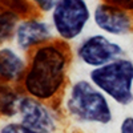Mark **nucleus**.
<instances>
[{
	"mask_svg": "<svg viewBox=\"0 0 133 133\" xmlns=\"http://www.w3.org/2000/svg\"><path fill=\"white\" fill-rule=\"evenodd\" d=\"M68 64V47L64 40L36 47L21 80L25 93L43 101L53 98L64 87Z\"/></svg>",
	"mask_w": 133,
	"mask_h": 133,
	"instance_id": "obj_1",
	"label": "nucleus"
},
{
	"mask_svg": "<svg viewBox=\"0 0 133 133\" xmlns=\"http://www.w3.org/2000/svg\"><path fill=\"white\" fill-rule=\"evenodd\" d=\"M68 115L83 124L108 125L113 120L108 96L91 80H79L69 88L65 98Z\"/></svg>",
	"mask_w": 133,
	"mask_h": 133,
	"instance_id": "obj_2",
	"label": "nucleus"
},
{
	"mask_svg": "<svg viewBox=\"0 0 133 133\" xmlns=\"http://www.w3.org/2000/svg\"><path fill=\"white\" fill-rule=\"evenodd\" d=\"M89 80L116 104L128 107L133 103V60L121 56L92 68Z\"/></svg>",
	"mask_w": 133,
	"mask_h": 133,
	"instance_id": "obj_3",
	"label": "nucleus"
},
{
	"mask_svg": "<svg viewBox=\"0 0 133 133\" xmlns=\"http://www.w3.org/2000/svg\"><path fill=\"white\" fill-rule=\"evenodd\" d=\"M92 17L87 0H57L51 11L53 31L64 41L77 39Z\"/></svg>",
	"mask_w": 133,
	"mask_h": 133,
	"instance_id": "obj_4",
	"label": "nucleus"
},
{
	"mask_svg": "<svg viewBox=\"0 0 133 133\" xmlns=\"http://www.w3.org/2000/svg\"><path fill=\"white\" fill-rule=\"evenodd\" d=\"M76 53L81 63L92 68H97L121 57L124 55V49L118 43L96 33L85 37L77 47Z\"/></svg>",
	"mask_w": 133,
	"mask_h": 133,
	"instance_id": "obj_5",
	"label": "nucleus"
},
{
	"mask_svg": "<svg viewBox=\"0 0 133 133\" xmlns=\"http://www.w3.org/2000/svg\"><path fill=\"white\" fill-rule=\"evenodd\" d=\"M20 121L40 133H55L57 130L59 121L53 110L44 104L43 100L23 95L19 103Z\"/></svg>",
	"mask_w": 133,
	"mask_h": 133,
	"instance_id": "obj_6",
	"label": "nucleus"
},
{
	"mask_svg": "<svg viewBox=\"0 0 133 133\" xmlns=\"http://www.w3.org/2000/svg\"><path fill=\"white\" fill-rule=\"evenodd\" d=\"M92 17L95 25L108 35L124 36L133 29V20L128 11L105 2L96 5Z\"/></svg>",
	"mask_w": 133,
	"mask_h": 133,
	"instance_id": "obj_7",
	"label": "nucleus"
},
{
	"mask_svg": "<svg viewBox=\"0 0 133 133\" xmlns=\"http://www.w3.org/2000/svg\"><path fill=\"white\" fill-rule=\"evenodd\" d=\"M53 31L45 20L27 19L19 21L15 32V43L20 51L27 52L52 41Z\"/></svg>",
	"mask_w": 133,
	"mask_h": 133,
	"instance_id": "obj_8",
	"label": "nucleus"
},
{
	"mask_svg": "<svg viewBox=\"0 0 133 133\" xmlns=\"http://www.w3.org/2000/svg\"><path fill=\"white\" fill-rule=\"evenodd\" d=\"M27 61L11 47H0V81L17 83L23 80L27 71Z\"/></svg>",
	"mask_w": 133,
	"mask_h": 133,
	"instance_id": "obj_9",
	"label": "nucleus"
},
{
	"mask_svg": "<svg viewBox=\"0 0 133 133\" xmlns=\"http://www.w3.org/2000/svg\"><path fill=\"white\" fill-rule=\"evenodd\" d=\"M21 96L11 83H0V115L12 117L19 113V103Z\"/></svg>",
	"mask_w": 133,
	"mask_h": 133,
	"instance_id": "obj_10",
	"label": "nucleus"
},
{
	"mask_svg": "<svg viewBox=\"0 0 133 133\" xmlns=\"http://www.w3.org/2000/svg\"><path fill=\"white\" fill-rule=\"evenodd\" d=\"M19 24V15L11 11H0V45L15 37L16 27Z\"/></svg>",
	"mask_w": 133,
	"mask_h": 133,
	"instance_id": "obj_11",
	"label": "nucleus"
},
{
	"mask_svg": "<svg viewBox=\"0 0 133 133\" xmlns=\"http://www.w3.org/2000/svg\"><path fill=\"white\" fill-rule=\"evenodd\" d=\"M0 8L15 12L19 16L29 12V2L28 0H0Z\"/></svg>",
	"mask_w": 133,
	"mask_h": 133,
	"instance_id": "obj_12",
	"label": "nucleus"
},
{
	"mask_svg": "<svg viewBox=\"0 0 133 133\" xmlns=\"http://www.w3.org/2000/svg\"><path fill=\"white\" fill-rule=\"evenodd\" d=\"M0 133H40V132L29 128L21 121H12V123L4 124L0 128Z\"/></svg>",
	"mask_w": 133,
	"mask_h": 133,
	"instance_id": "obj_13",
	"label": "nucleus"
},
{
	"mask_svg": "<svg viewBox=\"0 0 133 133\" xmlns=\"http://www.w3.org/2000/svg\"><path fill=\"white\" fill-rule=\"evenodd\" d=\"M29 3L35 4L41 12H49L53 9V7L56 5L57 0H28Z\"/></svg>",
	"mask_w": 133,
	"mask_h": 133,
	"instance_id": "obj_14",
	"label": "nucleus"
},
{
	"mask_svg": "<svg viewBox=\"0 0 133 133\" xmlns=\"http://www.w3.org/2000/svg\"><path fill=\"white\" fill-rule=\"evenodd\" d=\"M120 133H133V116H127L120 123Z\"/></svg>",
	"mask_w": 133,
	"mask_h": 133,
	"instance_id": "obj_15",
	"label": "nucleus"
},
{
	"mask_svg": "<svg viewBox=\"0 0 133 133\" xmlns=\"http://www.w3.org/2000/svg\"><path fill=\"white\" fill-rule=\"evenodd\" d=\"M105 3L120 7L125 11H133V0H104Z\"/></svg>",
	"mask_w": 133,
	"mask_h": 133,
	"instance_id": "obj_16",
	"label": "nucleus"
},
{
	"mask_svg": "<svg viewBox=\"0 0 133 133\" xmlns=\"http://www.w3.org/2000/svg\"><path fill=\"white\" fill-rule=\"evenodd\" d=\"M132 104H133V103H132Z\"/></svg>",
	"mask_w": 133,
	"mask_h": 133,
	"instance_id": "obj_17",
	"label": "nucleus"
}]
</instances>
